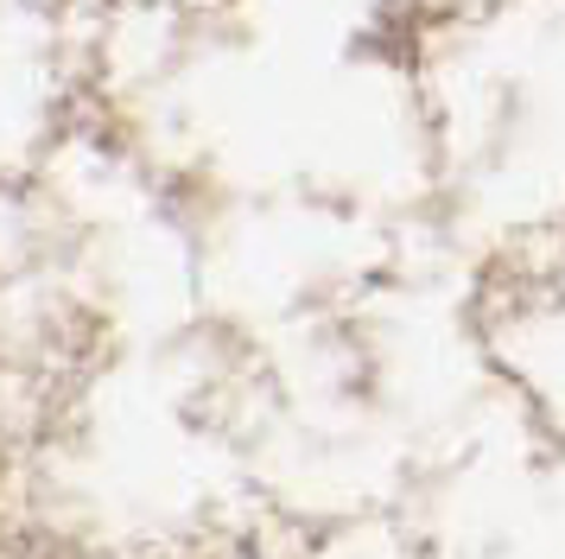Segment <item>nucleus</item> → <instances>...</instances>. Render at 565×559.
<instances>
[]
</instances>
